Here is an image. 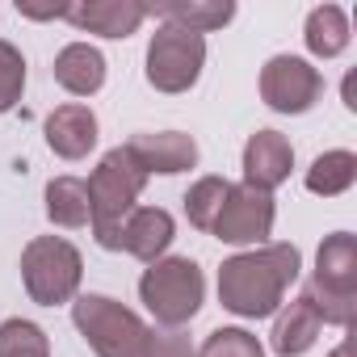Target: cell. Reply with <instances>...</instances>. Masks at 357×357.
<instances>
[{"instance_id":"obj_19","label":"cell","mask_w":357,"mask_h":357,"mask_svg":"<svg viewBox=\"0 0 357 357\" xmlns=\"http://www.w3.org/2000/svg\"><path fill=\"white\" fill-rule=\"evenodd\" d=\"M303 38H307V51H311V55L336 59V55L349 47V38H353V34H349L344 9H340V5H319V9H311V13H307Z\"/></svg>"},{"instance_id":"obj_13","label":"cell","mask_w":357,"mask_h":357,"mask_svg":"<svg viewBox=\"0 0 357 357\" xmlns=\"http://www.w3.org/2000/svg\"><path fill=\"white\" fill-rule=\"evenodd\" d=\"M47 143L55 155L63 160H84L93 147H97V114L80 101H68L59 105L51 118H47Z\"/></svg>"},{"instance_id":"obj_1","label":"cell","mask_w":357,"mask_h":357,"mask_svg":"<svg viewBox=\"0 0 357 357\" xmlns=\"http://www.w3.org/2000/svg\"><path fill=\"white\" fill-rule=\"evenodd\" d=\"M303 257L294 244H261L236 252L219 269V303L240 319H265L282 307L286 290L298 282Z\"/></svg>"},{"instance_id":"obj_5","label":"cell","mask_w":357,"mask_h":357,"mask_svg":"<svg viewBox=\"0 0 357 357\" xmlns=\"http://www.w3.org/2000/svg\"><path fill=\"white\" fill-rule=\"evenodd\" d=\"M80 278H84V261L76 244H68L63 236H34L22 248V282L38 307L72 303L80 290Z\"/></svg>"},{"instance_id":"obj_10","label":"cell","mask_w":357,"mask_h":357,"mask_svg":"<svg viewBox=\"0 0 357 357\" xmlns=\"http://www.w3.org/2000/svg\"><path fill=\"white\" fill-rule=\"evenodd\" d=\"M294 168V147L278 130H257L244 143V185L273 194Z\"/></svg>"},{"instance_id":"obj_21","label":"cell","mask_w":357,"mask_h":357,"mask_svg":"<svg viewBox=\"0 0 357 357\" xmlns=\"http://www.w3.org/2000/svg\"><path fill=\"white\" fill-rule=\"evenodd\" d=\"M231 181H223V176H202V181L190 185L185 194V219L198 227V231H211L219 211H223V198H227Z\"/></svg>"},{"instance_id":"obj_25","label":"cell","mask_w":357,"mask_h":357,"mask_svg":"<svg viewBox=\"0 0 357 357\" xmlns=\"http://www.w3.org/2000/svg\"><path fill=\"white\" fill-rule=\"evenodd\" d=\"M26 93V59L13 43L0 38V114H9Z\"/></svg>"},{"instance_id":"obj_28","label":"cell","mask_w":357,"mask_h":357,"mask_svg":"<svg viewBox=\"0 0 357 357\" xmlns=\"http://www.w3.org/2000/svg\"><path fill=\"white\" fill-rule=\"evenodd\" d=\"M344 105H349V109H357V76H353V72L344 76Z\"/></svg>"},{"instance_id":"obj_18","label":"cell","mask_w":357,"mask_h":357,"mask_svg":"<svg viewBox=\"0 0 357 357\" xmlns=\"http://www.w3.org/2000/svg\"><path fill=\"white\" fill-rule=\"evenodd\" d=\"M47 219L55 227H84L93 219V206H89V185L80 176H55L47 185Z\"/></svg>"},{"instance_id":"obj_14","label":"cell","mask_w":357,"mask_h":357,"mask_svg":"<svg viewBox=\"0 0 357 357\" xmlns=\"http://www.w3.org/2000/svg\"><path fill=\"white\" fill-rule=\"evenodd\" d=\"M315 286L332 290V294H349L357 298V236L349 231H332L319 252H315Z\"/></svg>"},{"instance_id":"obj_9","label":"cell","mask_w":357,"mask_h":357,"mask_svg":"<svg viewBox=\"0 0 357 357\" xmlns=\"http://www.w3.org/2000/svg\"><path fill=\"white\" fill-rule=\"evenodd\" d=\"M126 151L147 176L151 172H160V176L190 172L198 164V143L190 135H181V130H143V135H135L126 143Z\"/></svg>"},{"instance_id":"obj_24","label":"cell","mask_w":357,"mask_h":357,"mask_svg":"<svg viewBox=\"0 0 357 357\" xmlns=\"http://www.w3.org/2000/svg\"><path fill=\"white\" fill-rule=\"evenodd\" d=\"M198 357H265V349L248 328H215L202 340Z\"/></svg>"},{"instance_id":"obj_4","label":"cell","mask_w":357,"mask_h":357,"mask_svg":"<svg viewBox=\"0 0 357 357\" xmlns=\"http://www.w3.org/2000/svg\"><path fill=\"white\" fill-rule=\"evenodd\" d=\"M72 324L97 357H147L151 324H143L130 307H122L109 294H80L72 303Z\"/></svg>"},{"instance_id":"obj_3","label":"cell","mask_w":357,"mask_h":357,"mask_svg":"<svg viewBox=\"0 0 357 357\" xmlns=\"http://www.w3.org/2000/svg\"><path fill=\"white\" fill-rule=\"evenodd\" d=\"M139 298L155 315L160 328H181L202 311L206 278H202L198 261H190V257H160L155 265L143 269Z\"/></svg>"},{"instance_id":"obj_23","label":"cell","mask_w":357,"mask_h":357,"mask_svg":"<svg viewBox=\"0 0 357 357\" xmlns=\"http://www.w3.org/2000/svg\"><path fill=\"white\" fill-rule=\"evenodd\" d=\"M298 298H303V303L319 315V324H332V328H349V324H353L357 298H349V294H332V290H324V286L307 282Z\"/></svg>"},{"instance_id":"obj_15","label":"cell","mask_w":357,"mask_h":357,"mask_svg":"<svg viewBox=\"0 0 357 357\" xmlns=\"http://www.w3.org/2000/svg\"><path fill=\"white\" fill-rule=\"evenodd\" d=\"M147 13L164 17V26H181L190 34H211L223 30L236 17L231 0H155V5H143Z\"/></svg>"},{"instance_id":"obj_7","label":"cell","mask_w":357,"mask_h":357,"mask_svg":"<svg viewBox=\"0 0 357 357\" xmlns=\"http://www.w3.org/2000/svg\"><path fill=\"white\" fill-rule=\"evenodd\" d=\"M273 219H278L273 194L252 190V185H231L211 236L223 240V244H252V248H261L269 240V231H273Z\"/></svg>"},{"instance_id":"obj_29","label":"cell","mask_w":357,"mask_h":357,"mask_svg":"<svg viewBox=\"0 0 357 357\" xmlns=\"http://www.w3.org/2000/svg\"><path fill=\"white\" fill-rule=\"evenodd\" d=\"M328 357H349V344H336V349H332Z\"/></svg>"},{"instance_id":"obj_11","label":"cell","mask_w":357,"mask_h":357,"mask_svg":"<svg viewBox=\"0 0 357 357\" xmlns=\"http://www.w3.org/2000/svg\"><path fill=\"white\" fill-rule=\"evenodd\" d=\"M147 9L139 0H76L68 5V22L80 34H101V38H130L143 26Z\"/></svg>"},{"instance_id":"obj_2","label":"cell","mask_w":357,"mask_h":357,"mask_svg":"<svg viewBox=\"0 0 357 357\" xmlns=\"http://www.w3.org/2000/svg\"><path fill=\"white\" fill-rule=\"evenodd\" d=\"M84 185H89V206H93V219H89L93 236H97L101 248L118 252V231H122L126 215L139 206V194L147 185V172L130 160L126 147H114V151L101 155V164L93 168V176Z\"/></svg>"},{"instance_id":"obj_17","label":"cell","mask_w":357,"mask_h":357,"mask_svg":"<svg viewBox=\"0 0 357 357\" xmlns=\"http://www.w3.org/2000/svg\"><path fill=\"white\" fill-rule=\"evenodd\" d=\"M319 315L303 303V298H294V303H286L282 311H278V319H273V353L278 357H303L311 344H315V336H319Z\"/></svg>"},{"instance_id":"obj_22","label":"cell","mask_w":357,"mask_h":357,"mask_svg":"<svg viewBox=\"0 0 357 357\" xmlns=\"http://www.w3.org/2000/svg\"><path fill=\"white\" fill-rule=\"evenodd\" d=\"M0 357H51L47 332L34 319H5L0 324Z\"/></svg>"},{"instance_id":"obj_16","label":"cell","mask_w":357,"mask_h":357,"mask_svg":"<svg viewBox=\"0 0 357 357\" xmlns=\"http://www.w3.org/2000/svg\"><path fill=\"white\" fill-rule=\"evenodd\" d=\"M55 80L72 93V97H93L105 84V55L89 43H68L55 55Z\"/></svg>"},{"instance_id":"obj_12","label":"cell","mask_w":357,"mask_h":357,"mask_svg":"<svg viewBox=\"0 0 357 357\" xmlns=\"http://www.w3.org/2000/svg\"><path fill=\"white\" fill-rule=\"evenodd\" d=\"M172 231H176V227H172V215H168V211H160V206H135V211L126 215L122 231H118V252H130L135 261L155 265V261L168 252Z\"/></svg>"},{"instance_id":"obj_20","label":"cell","mask_w":357,"mask_h":357,"mask_svg":"<svg viewBox=\"0 0 357 357\" xmlns=\"http://www.w3.org/2000/svg\"><path fill=\"white\" fill-rule=\"evenodd\" d=\"M353 181H357V155L344 151V147L315 155V164L307 168V190L319 194V198H336V194H344Z\"/></svg>"},{"instance_id":"obj_26","label":"cell","mask_w":357,"mask_h":357,"mask_svg":"<svg viewBox=\"0 0 357 357\" xmlns=\"http://www.w3.org/2000/svg\"><path fill=\"white\" fill-rule=\"evenodd\" d=\"M147 357H194V349H190V336L181 328H151Z\"/></svg>"},{"instance_id":"obj_8","label":"cell","mask_w":357,"mask_h":357,"mask_svg":"<svg viewBox=\"0 0 357 357\" xmlns=\"http://www.w3.org/2000/svg\"><path fill=\"white\" fill-rule=\"evenodd\" d=\"M324 93V76L298 55H273L261 68V101L278 114H307Z\"/></svg>"},{"instance_id":"obj_27","label":"cell","mask_w":357,"mask_h":357,"mask_svg":"<svg viewBox=\"0 0 357 357\" xmlns=\"http://www.w3.org/2000/svg\"><path fill=\"white\" fill-rule=\"evenodd\" d=\"M17 13L34 17V22H51V17H68V5H34V0H17Z\"/></svg>"},{"instance_id":"obj_6","label":"cell","mask_w":357,"mask_h":357,"mask_svg":"<svg viewBox=\"0 0 357 357\" xmlns=\"http://www.w3.org/2000/svg\"><path fill=\"white\" fill-rule=\"evenodd\" d=\"M206 63V38L181 26H160L147 43V84L155 93H190Z\"/></svg>"}]
</instances>
